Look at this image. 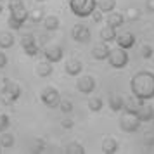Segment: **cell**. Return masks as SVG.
Returning <instances> with one entry per match:
<instances>
[{"mask_svg": "<svg viewBox=\"0 0 154 154\" xmlns=\"http://www.w3.org/2000/svg\"><path fill=\"white\" fill-rule=\"evenodd\" d=\"M144 104V100H140V99H132V100H128V102H125V111H130V112H137L139 111V107Z\"/></svg>", "mask_w": 154, "mask_h": 154, "instance_id": "25", "label": "cell"}, {"mask_svg": "<svg viewBox=\"0 0 154 154\" xmlns=\"http://www.w3.org/2000/svg\"><path fill=\"white\" fill-rule=\"evenodd\" d=\"M140 121L137 112H130V111H125L121 116H119V128L126 133H133L137 132L140 128Z\"/></svg>", "mask_w": 154, "mask_h": 154, "instance_id": "4", "label": "cell"}, {"mask_svg": "<svg viewBox=\"0 0 154 154\" xmlns=\"http://www.w3.org/2000/svg\"><path fill=\"white\" fill-rule=\"evenodd\" d=\"M0 152H2V151H0Z\"/></svg>", "mask_w": 154, "mask_h": 154, "instance_id": "44", "label": "cell"}, {"mask_svg": "<svg viewBox=\"0 0 154 154\" xmlns=\"http://www.w3.org/2000/svg\"><path fill=\"white\" fill-rule=\"evenodd\" d=\"M139 54H140L142 59H151L152 54H154V49L149 45V43H142V45H140V49H139Z\"/></svg>", "mask_w": 154, "mask_h": 154, "instance_id": "29", "label": "cell"}, {"mask_svg": "<svg viewBox=\"0 0 154 154\" xmlns=\"http://www.w3.org/2000/svg\"><path fill=\"white\" fill-rule=\"evenodd\" d=\"M52 71H54V68H52V63H49V61H42V63L36 64V68H35V73L40 78L50 76V75H52Z\"/></svg>", "mask_w": 154, "mask_h": 154, "instance_id": "14", "label": "cell"}, {"mask_svg": "<svg viewBox=\"0 0 154 154\" xmlns=\"http://www.w3.org/2000/svg\"><path fill=\"white\" fill-rule=\"evenodd\" d=\"M123 107H125V100H123L121 95H118V94L109 95V109L111 111L119 112V111H123Z\"/></svg>", "mask_w": 154, "mask_h": 154, "instance_id": "17", "label": "cell"}, {"mask_svg": "<svg viewBox=\"0 0 154 154\" xmlns=\"http://www.w3.org/2000/svg\"><path fill=\"white\" fill-rule=\"evenodd\" d=\"M146 9L149 12H154V0H147L146 2Z\"/></svg>", "mask_w": 154, "mask_h": 154, "instance_id": "39", "label": "cell"}, {"mask_svg": "<svg viewBox=\"0 0 154 154\" xmlns=\"http://www.w3.org/2000/svg\"><path fill=\"white\" fill-rule=\"evenodd\" d=\"M64 56V50L63 47H59V45H50V47H45L43 49V57H45V61H49V63H59Z\"/></svg>", "mask_w": 154, "mask_h": 154, "instance_id": "9", "label": "cell"}, {"mask_svg": "<svg viewBox=\"0 0 154 154\" xmlns=\"http://www.w3.org/2000/svg\"><path fill=\"white\" fill-rule=\"evenodd\" d=\"M11 125V119L7 114H0V132H5Z\"/></svg>", "mask_w": 154, "mask_h": 154, "instance_id": "33", "label": "cell"}, {"mask_svg": "<svg viewBox=\"0 0 154 154\" xmlns=\"http://www.w3.org/2000/svg\"><path fill=\"white\" fill-rule=\"evenodd\" d=\"M33 43H36V40H35V36L31 35V33L21 36V45L23 47H28V45H33Z\"/></svg>", "mask_w": 154, "mask_h": 154, "instance_id": "32", "label": "cell"}, {"mask_svg": "<svg viewBox=\"0 0 154 154\" xmlns=\"http://www.w3.org/2000/svg\"><path fill=\"white\" fill-rule=\"evenodd\" d=\"M43 17H45V11L42 7H35L28 12V19L31 23H42Z\"/></svg>", "mask_w": 154, "mask_h": 154, "instance_id": "24", "label": "cell"}, {"mask_svg": "<svg viewBox=\"0 0 154 154\" xmlns=\"http://www.w3.org/2000/svg\"><path fill=\"white\" fill-rule=\"evenodd\" d=\"M14 42L16 38L11 31H0V49H11Z\"/></svg>", "mask_w": 154, "mask_h": 154, "instance_id": "19", "label": "cell"}, {"mask_svg": "<svg viewBox=\"0 0 154 154\" xmlns=\"http://www.w3.org/2000/svg\"><path fill=\"white\" fill-rule=\"evenodd\" d=\"M152 114H154V107L149 104H142L139 107V111H137V116L142 123H146V121H151L152 119Z\"/></svg>", "mask_w": 154, "mask_h": 154, "instance_id": "13", "label": "cell"}, {"mask_svg": "<svg viewBox=\"0 0 154 154\" xmlns=\"http://www.w3.org/2000/svg\"><path fill=\"white\" fill-rule=\"evenodd\" d=\"M73 125H75V121H73V119H69V118H64L63 121H61V126H63V128H66V130H71V128H73Z\"/></svg>", "mask_w": 154, "mask_h": 154, "instance_id": "35", "label": "cell"}, {"mask_svg": "<svg viewBox=\"0 0 154 154\" xmlns=\"http://www.w3.org/2000/svg\"><path fill=\"white\" fill-rule=\"evenodd\" d=\"M71 36H73V40L78 42V43H88L90 38H92V33L85 24H75L73 29H71Z\"/></svg>", "mask_w": 154, "mask_h": 154, "instance_id": "7", "label": "cell"}, {"mask_svg": "<svg viewBox=\"0 0 154 154\" xmlns=\"http://www.w3.org/2000/svg\"><path fill=\"white\" fill-rule=\"evenodd\" d=\"M64 71H66L69 76H78V75L83 71V64L80 63L78 59H69L68 63L64 64Z\"/></svg>", "mask_w": 154, "mask_h": 154, "instance_id": "12", "label": "cell"}, {"mask_svg": "<svg viewBox=\"0 0 154 154\" xmlns=\"http://www.w3.org/2000/svg\"><path fill=\"white\" fill-rule=\"evenodd\" d=\"M16 144V137L9 132H0V147H5V149H11V147Z\"/></svg>", "mask_w": 154, "mask_h": 154, "instance_id": "23", "label": "cell"}, {"mask_svg": "<svg viewBox=\"0 0 154 154\" xmlns=\"http://www.w3.org/2000/svg\"><path fill=\"white\" fill-rule=\"evenodd\" d=\"M17 5H23V0H9V9L17 7Z\"/></svg>", "mask_w": 154, "mask_h": 154, "instance_id": "38", "label": "cell"}, {"mask_svg": "<svg viewBox=\"0 0 154 154\" xmlns=\"http://www.w3.org/2000/svg\"><path fill=\"white\" fill-rule=\"evenodd\" d=\"M66 152L68 154H85V147L78 142H71L66 146Z\"/></svg>", "mask_w": 154, "mask_h": 154, "instance_id": "28", "label": "cell"}, {"mask_svg": "<svg viewBox=\"0 0 154 154\" xmlns=\"http://www.w3.org/2000/svg\"><path fill=\"white\" fill-rule=\"evenodd\" d=\"M114 42L118 43V47L128 50L135 45V35H133V33H121V35H116Z\"/></svg>", "mask_w": 154, "mask_h": 154, "instance_id": "11", "label": "cell"}, {"mask_svg": "<svg viewBox=\"0 0 154 154\" xmlns=\"http://www.w3.org/2000/svg\"><path fill=\"white\" fill-rule=\"evenodd\" d=\"M130 88H132L133 97L140 99V100L152 99L154 97V73H151V71L135 73L132 82H130Z\"/></svg>", "mask_w": 154, "mask_h": 154, "instance_id": "1", "label": "cell"}, {"mask_svg": "<svg viewBox=\"0 0 154 154\" xmlns=\"http://www.w3.org/2000/svg\"><path fill=\"white\" fill-rule=\"evenodd\" d=\"M2 83H4L2 94H4V102L5 104H12V102H16L17 99L21 97V87L16 83V82L9 80V78H4Z\"/></svg>", "mask_w": 154, "mask_h": 154, "instance_id": "3", "label": "cell"}, {"mask_svg": "<svg viewBox=\"0 0 154 154\" xmlns=\"http://www.w3.org/2000/svg\"><path fill=\"white\" fill-rule=\"evenodd\" d=\"M90 16H92V19H94L95 23H100V21H102V12H100V11H99V12H95V11H94Z\"/></svg>", "mask_w": 154, "mask_h": 154, "instance_id": "37", "label": "cell"}, {"mask_svg": "<svg viewBox=\"0 0 154 154\" xmlns=\"http://www.w3.org/2000/svg\"><path fill=\"white\" fill-rule=\"evenodd\" d=\"M40 99H42V102L47 107H57L59 100H61V94L54 87H45L42 90V94H40Z\"/></svg>", "mask_w": 154, "mask_h": 154, "instance_id": "6", "label": "cell"}, {"mask_svg": "<svg viewBox=\"0 0 154 154\" xmlns=\"http://www.w3.org/2000/svg\"><path fill=\"white\" fill-rule=\"evenodd\" d=\"M95 7L100 12H112L116 9V0H95Z\"/></svg>", "mask_w": 154, "mask_h": 154, "instance_id": "20", "label": "cell"}, {"mask_svg": "<svg viewBox=\"0 0 154 154\" xmlns=\"http://www.w3.org/2000/svg\"><path fill=\"white\" fill-rule=\"evenodd\" d=\"M69 9L76 17H88L95 11V0H69Z\"/></svg>", "mask_w": 154, "mask_h": 154, "instance_id": "2", "label": "cell"}, {"mask_svg": "<svg viewBox=\"0 0 154 154\" xmlns=\"http://www.w3.org/2000/svg\"><path fill=\"white\" fill-rule=\"evenodd\" d=\"M57 107L61 109V112H64V114H69V112L73 111V102H71L69 99H61Z\"/></svg>", "mask_w": 154, "mask_h": 154, "instance_id": "30", "label": "cell"}, {"mask_svg": "<svg viewBox=\"0 0 154 154\" xmlns=\"http://www.w3.org/2000/svg\"><path fill=\"white\" fill-rule=\"evenodd\" d=\"M118 142L112 139V137H106L104 140H102V152L106 154H114V152H118Z\"/></svg>", "mask_w": 154, "mask_h": 154, "instance_id": "18", "label": "cell"}, {"mask_svg": "<svg viewBox=\"0 0 154 154\" xmlns=\"http://www.w3.org/2000/svg\"><path fill=\"white\" fill-rule=\"evenodd\" d=\"M102 106H104V102H102L100 97H90L88 99V109H90V111L99 112L100 109H102Z\"/></svg>", "mask_w": 154, "mask_h": 154, "instance_id": "26", "label": "cell"}, {"mask_svg": "<svg viewBox=\"0 0 154 154\" xmlns=\"http://www.w3.org/2000/svg\"><path fill=\"white\" fill-rule=\"evenodd\" d=\"M24 49V52H26V56L29 57H35L40 54V45L38 43H33V45H28V47H23Z\"/></svg>", "mask_w": 154, "mask_h": 154, "instance_id": "31", "label": "cell"}, {"mask_svg": "<svg viewBox=\"0 0 154 154\" xmlns=\"http://www.w3.org/2000/svg\"><path fill=\"white\" fill-rule=\"evenodd\" d=\"M9 11H11V16H12L14 19H17L19 23L24 24V21H28V9L24 7V4H23V5H17V7L9 9Z\"/></svg>", "mask_w": 154, "mask_h": 154, "instance_id": "15", "label": "cell"}, {"mask_svg": "<svg viewBox=\"0 0 154 154\" xmlns=\"http://www.w3.org/2000/svg\"><path fill=\"white\" fill-rule=\"evenodd\" d=\"M0 2H2V0H0Z\"/></svg>", "mask_w": 154, "mask_h": 154, "instance_id": "43", "label": "cell"}, {"mask_svg": "<svg viewBox=\"0 0 154 154\" xmlns=\"http://www.w3.org/2000/svg\"><path fill=\"white\" fill-rule=\"evenodd\" d=\"M106 23H107V26H111V28L116 29V28H119V26H123V23H125V16L119 14V12H109Z\"/></svg>", "mask_w": 154, "mask_h": 154, "instance_id": "16", "label": "cell"}, {"mask_svg": "<svg viewBox=\"0 0 154 154\" xmlns=\"http://www.w3.org/2000/svg\"><path fill=\"white\" fill-rule=\"evenodd\" d=\"M151 121H154V114H152V119H151Z\"/></svg>", "mask_w": 154, "mask_h": 154, "instance_id": "42", "label": "cell"}, {"mask_svg": "<svg viewBox=\"0 0 154 154\" xmlns=\"http://www.w3.org/2000/svg\"><path fill=\"white\" fill-rule=\"evenodd\" d=\"M7 66V56L4 52H0V69H4Z\"/></svg>", "mask_w": 154, "mask_h": 154, "instance_id": "36", "label": "cell"}, {"mask_svg": "<svg viewBox=\"0 0 154 154\" xmlns=\"http://www.w3.org/2000/svg\"><path fill=\"white\" fill-rule=\"evenodd\" d=\"M142 17V11L139 7H128L126 9V19L128 21H139Z\"/></svg>", "mask_w": 154, "mask_h": 154, "instance_id": "27", "label": "cell"}, {"mask_svg": "<svg viewBox=\"0 0 154 154\" xmlns=\"http://www.w3.org/2000/svg\"><path fill=\"white\" fill-rule=\"evenodd\" d=\"M76 88L82 94H92V92L95 90V78L90 76V75L80 76L76 80Z\"/></svg>", "mask_w": 154, "mask_h": 154, "instance_id": "8", "label": "cell"}, {"mask_svg": "<svg viewBox=\"0 0 154 154\" xmlns=\"http://www.w3.org/2000/svg\"><path fill=\"white\" fill-rule=\"evenodd\" d=\"M59 17L57 16H45L43 17V28L47 29V31H56L59 28Z\"/></svg>", "mask_w": 154, "mask_h": 154, "instance_id": "22", "label": "cell"}, {"mask_svg": "<svg viewBox=\"0 0 154 154\" xmlns=\"http://www.w3.org/2000/svg\"><path fill=\"white\" fill-rule=\"evenodd\" d=\"M109 52H111L109 45H107L106 42H100L92 49V57H94L95 61H106L107 56H109Z\"/></svg>", "mask_w": 154, "mask_h": 154, "instance_id": "10", "label": "cell"}, {"mask_svg": "<svg viewBox=\"0 0 154 154\" xmlns=\"http://www.w3.org/2000/svg\"><path fill=\"white\" fill-rule=\"evenodd\" d=\"M7 24H9V28L11 29H14V31H17V29H21V26H23V23H19L17 19H14L12 16L7 19Z\"/></svg>", "mask_w": 154, "mask_h": 154, "instance_id": "34", "label": "cell"}, {"mask_svg": "<svg viewBox=\"0 0 154 154\" xmlns=\"http://www.w3.org/2000/svg\"><path fill=\"white\" fill-rule=\"evenodd\" d=\"M106 61H107L109 66L114 68V69H123L126 64H128V54H126V50L121 49V47L111 49V52H109V56H107Z\"/></svg>", "mask_w": 154, "mask_h": 154, "instance_id": "5", "label": "cell"}, {"mask_svg": "<svg viewBox=\"0 0 154 154\" xmlns=\"http://www.w3.org/2000/svg\"><path fill=\"white\" fill-rule=\"evenodd\" d=\"M99 36H100V40H102V42H106V43L114 42V38H116V29L111 28V26H104V28L100 29Z\"/></svg>", "mask_w": 154, "mask_h": 154, "instance_id": "21", "label": "cell"}, {"mask_svg": "<svg viewBox=\"0 0 154 154\" xmlns=\"http://www.w3.org/2000/svg\"><path fill=\"white\" fill-rule=\"evenodd\" d=\"M2 12H4V7H2V2H0V16H2Z\"/></svg>", "mask_w": 154, "mask_h": 154, "instance_id": "40", "label": "cell"}, {"mask_svg": "<svg viewBox=\"0 0 154 154\" xmlns=\"http://www.w3.org/2000/svg\"><path fill=\"white\" fill-rule=\"evenodd\" d=\"M36 2H47V0H36Z\"/></svg>", "mask_w": 154, "mask_h": 154, "instance_id": "41", "label": "cell"}]
</instances>
